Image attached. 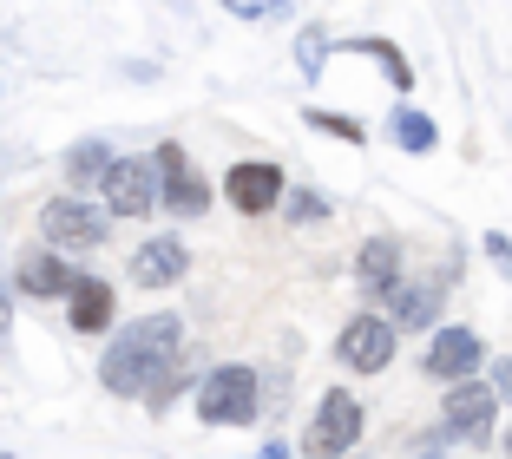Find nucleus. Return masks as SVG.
<instances>
[{
  "label": "nucleus",
  "instance_id": "f257e3e1",
  "mask_svg": "<svg viewBox=\"0 0 512 459\" xmlns=\"http://www.w3.org/2000/svg\"><path fill=\"white\" fill-rule=\"evenodd\" d=\"M178 355H184V322L178 315L171 309L138 315V322L112 328L106 355H99V381H106V394H119V400H145V387L158 381Z\"/></svg>",
  "mask_w": 512,
  "mask_h": 459
},
{
  "label": "nucleus",
  "instance_id": "f03ea898",
  "mask_svg": "<svg viewBox=\"0 0 512 459\" xmlns=\"http://www.w3.org/2000/svg\"><path fill=\"white\" fill-rule=\"evenodd\" d=\"M256 414H263V381H256V368L224 361V368H211L197 381V420H204V427H256Z\"/></svg>",
  "mask_w": 512,
  "mask_h": 459
},
{
  "label": "nucleus",
  "instance_id": "7ed1b4c3",
  "mask_svg": "<svg viewBox=\"0 0 512 459\" xmlns=\"http://www.w3.org/2000/svg\"><path fill=\"white\" fill-rule=\"evenodd\" d=\"M40 237L46 250H99V243L112 237V217L92 197H46L40 204Z\"/></svg>",
  "mask_w": 512,
  "mask_h": 459
},
{
  "label": "nucleus",
  "instance_id": "20e7f679",
  "mask_svg": "<svg viewBox=\"0 0 512 459\" xmlns=\"http://www.w3.org/2000/svg\"><path fill=\"white\" fill-rule=\"evenodd\" d=\"M355 440H362V400L335 387V394H322L316 420L302 433V459H342L355 453Z\"/></svg>",
  "mask_w": 512,
  "mask_h": 459
},
{
  "label": "nucleus",
  "instance_id": "39448f33",
  "mask_svg": "<svg viewBox=\"0 0 512 459\" xmlns=\"http://www.w3.org/2000/svg\"><path fill=\"white\" fill-rule=\"evenodd\" d=\"M151 171H158V204H165L171 217H204V210H211V184L184 158V145H158L151 151Z\"/></svg>",
  "mask_w": 512,
  "mask_h": 459
},
{
  "label": "nucleus",
  "instance_id": "423d86ee",
  "mask_svg": "<svg viewBox=\"0 0 512 459\" xmlns=\"http://www.w3.org/2000/svg\"><path fill=\"white\" fill-rule=\"evenodd\" d=\"M99 197H106V217H151L158 210V171L151 158H112L106 178H99Z\"/></svg>",
  "mask_w": 512,
  "mask_h": 459
},
{
  "label": "nucleus",
  "instance_id": "0eeeda50",
  "mask_svg": "<svg viewBox=\"0 0 512 459\" xmlns=\"http://www.w3.org/2000/svg\"><path fill=\"white\" fill-rule=\"evenodd\" d=\"M493 387H480V381H453L447 387V407H440V433L447 440H493Z\"/></svg>",
  "mask_w": 512,
  "mask_h": 459
},
{
  "label": "nucleus",
  "instance_id": "6e6552de",
  "mask_svg": "<svg viewBox=\"0 0 512 459\" xmlns=\"http://www.w3.org/2000/svg\"><path fill=\"white\" fill-rule=\"evenodd\" d=\"M14 296H33V302H66V289L79 282V269L66 263L60 250H20V269L14 276Z\"/></svg>",
  "mask_w": 512,
  "mask_h": 459
},
{
  "label": "nucleus",
  "instance_id": "1a4fd4ad",
  "mask_svg": "<svg viewBox=\"0 0 512 459\" xmlns=\"http://www.w3.org/2000/svg\"><path fill=\"white\" fill-rule=\"evenodd\" d=\"M224 197L243 210V217H263V210L283 204V171H276L270 158H243V164H230Z\"/></svg>",
  "mask_w": 512,
  "mask_h": 459
},
{
  "label": "nucleus",
  "instance_id": "9d476101",
  "mask_svg": "<svg viewBox=\"0 0 512 459\" xmlns=\"http://www.w3.org/2000/svg\"><path fill=\"white\" fill-rule=\"evenodd\" d=\"M394 341H401V335H394L381 315H355V322L342 328V341H335V355H342L355 374H381L394 361Z\"/></svg>",
  "mask_w": 512,
  "mask_h": 459
},
{
  "label": "nucleus",
  "instance_id": "9b49d317",
  "mask_svg": "<svg viewBox=\"0 0 512 459\" xmlns=\"http://www.w3.org/2000/svg\"><path fill=\"white\" fill-rule=\"evenodd\" d=\"M184 269H191L184 237H145L132 250V282L138 289H171V282H184Z\"/></svg>",
  "mask_w": 512,
  "mask_h": 459
},
{
  "label": "nucleus",
  "instance_id": "f8f14e48",
  "mask_svg": "<svg viewBox=\"0 0 512 459\" xmlns=\"http://www.w3.org/2000/svg\"><path fill=\"white\" fill-rule=\"evenodd\" d=\"M480 361H486V348H480L473 328H440V335L427 341V374H434V381H467Z\"/></svg>",
  "mask_w": 512,
  "mask_h": 459
},
{
  "label": "nucleus",
  "instance_id": "ddd939ff",
  "mask_svg": "<svg viewBox=\"0 0 512 459\" xmlns=\"http://www.w3.org/2000/svg\"><path fill=\"white\" fill-rule=\"evenodd\" d=\"M381 302H388L381 322H388L394 335H401V328H434L440 322V282H394Z\"/></svg>",
  "mask_w": 512,
  "mask_h": 459
},
{
  "label": "nucleus",
  "instance_id": "4468645a",
  "mask_svg": "<svg viewBox=\"0 0 512 459\" xmlns=\"http://www.w3.org/2000/svg\"><path fill=\"white\" fill-rule=\"evenodd\" d=\"M112 315H119V302H112V282L99 276H79L73 289H66V322L79 328V335H106Z\"/></svg>",
  "mask_w": 512,
  "mask_h": 459
},
{
  "label": "nucleus",
  "instance_id": "2eb2a0df",
  "mask_svg": "<svg viewBox=\"0 0 512 459\" xmlns=\"http://www.w3.org/2000/svg\"><path fill=\"white\" fill-rule=\"evenodd\" d=\"M355 282H362V296H388L394 282H401V243L368 237L362 250H355Z\"/></svg>",
  "mask_w": 512,
  "mask_h": 459
},
{
  "label": "nucleus",
  "instance_id": "dca6fc26",
  "mask_svg": "<svg viewBox=\"0 0 512 459\" xmlns=\"http://www.w3.org/2000/svg\"><path fill=\"white\" fill-rule=\"evenodd\" d=\"M106 164H112V145H106V138H79V145L66 151V184H73V191H99Z\"/></svg>",
  "mask_w": 512,
  "mask_h": 459
},
{
  "label": "nucleus",
  "instance_id": "f3484780",
  "mask_svg": "<svg viewBox=\"0 0 512 459\" xmlns=\"http://www.w3.org/2000/svg\"><path fill=\"white\" fill-rule=\"evenodd\" d=\"M348 53H368V60L381 66V73L394 79V92H414V66H407V53L394 40H375V33H362V40H342Z\"/></svg>",
  "mask_w": 512,
  "mask_h": 459
},
{
  "label": "nucleus",
  "instance_id": "a211bd4d",
  "mask_svg": "<svg viewBox=\"0 0 512 459\" xmlns=\"http://www.w3.org/2000/svg\"><path fill=\"white\" fill-rule=\"evenodd\" d=\"M388 132H394V145H401V151H414V158H427V151L440 145L434 119H427V112H414V105H394V119H388Z\"/></svg>",
  "mask_w": 512,
  "mask_h": 459
},
{
  "label": "nucleus",
  "instance_id": "6ab92c4d",
  "mask_svg": "<svg viewBox=\"0 0 512 459\" xmlns=\"http://www.w3.org/2000/svg\"><path fill=\"white\" fill-rule=\"evenodd\" d=\"M184 387H191V361H184V355H178V361H171V368H165V374H158V381H151V387H145V407H151V414H171V400H178V394H184Z\"/></svg>",
  "mask_w": 512,
  "mask_h": 459
},
{
  "label": "nucleus",
  "instance_id": "aec40b11",
  "mask_svg": "<svg viewBox=\"0 0 512 459\" xmlns=\"http://www.w3.org/2000/svg\"><path fill=\"white\" fill-rule=\"evenodd\" d=\"M329 27H302L296 33V66H302V79H322V60H329Z\"/></svg>",
  "mask_w": 512,
  "mask_h": 459
},
{
  "label": "nucleus",
  "instance_id": "412c9836",
  "mask_svg": "<svg viewBox=\"0 0 512 459\" xmlns=\"http://www.w3.org/2000/svg\"><path fill=\"white\" fill-rule=\"evenodd\" d=\"M309 125H316V132H329V138H342V145H362V138H368V125L348 119V112H309Z\"/></svg>",
  "mask_w": 512,
  "mask_h": 459
},
{
  "label": "nucleus",
  "instance_id": "4be33fe9",
  "mask_svg": "<svg viewBox=\"0 0 512 459\" xmlns=\"http://www.w3.org/2000/svg\"><path fill=\"white\" fill-rule=\"evenodd\" d=\"M283 210H289V223H322V217H329V197H322V191H289Z\"/></svg>",
  "mask_w": 512,
  "mask_h": 459
},
{
  "label": "nucleus",
  "instance_id": "5701e85b",
  "mask_svg": "<svg viewBox=\"0 0 512 459\" xmlns=\"http://www.w3.org/2000/svg\"><path fill=\"white\" fill-rule=\"evenodd\" d=\"M7 341H14V282L0 276V355H7Z\"/></svg>",
  "mask_w": 512,
  "mask_h": 459
},
{
  "label": "nucleus",
  "instance_id": "b1692460",
  "mask_svg": "<svg viewBox=\"0 0 512 459\" xmlns=\"http://www.w3.org/2000/svg\"><path fill=\"white\" fill-rule=\"evenodd\" d=\"M486 256H493V269L499 276H512V237H499V230H486V243H480Z\"/></svg>",
  "mask_w": 512,
  "mask_h": 459
},
{
  "label": "nucleus",
  "instance_id": "393cba45",
  "mask_svg": "<svg viewBox=\"0 0 512 459\" xmlns=\"http://www.w3.org/2000/svg\"><path fill=\"white\" fill-rule=\"evenodd\" d=\"M230 14H243V20H263V14H276V7H283V0H224Z\"/></svg>",
  "mask_w": 512,
  "mask_h": 459
},
{
  "label": "nucleus",
  "instance_id": "a878e982",
  "mask_svg": "<svg viewBox=\"0 0 512 459\" xmlns=\"http://www.w3.org/2000/svg\"><path fill=\"white\" fill-rule=\"evenodd\" d=\"M486 387H493V400H512V361H499V368H493V381H486Z\"/></svg>",
  "mask_w": 512,
  "mask_h": 459
},
{
  "label": "nucleus",
  "instance_id": "bb28decb",
  "mask_svg": "<svg viewBox=\"0 0 512 459\" xmlns=\"http://www.w3.org/2000/svg\"><path fill=\"white\" fill-rule=\"evenodd\" d=\"M256 459H289V446H263V453H256Z\"/></svg>",
  "mask_w": 512,
  "mask_h": 459
},
{
  "label": "nucleus",
  "instance_id": "cd10ccee",
  "mask_svg": "<svg viewBox=\"0 0 512 459\" xmlns=\"http://www.w3.org/2000/svg\"><path fill=\"white\" fill-rule=\"evenodd\" d=\"M407 459H447V453H407Z\"/></svg>",
  "mask_w": 512,
  "mask_h": 459
},
{
  "label": "nucleus",
  "instance_id": "c85d7f7f",
  "mask_svg": "<svg viewBox=\"0 0 512 459\" xmlns=\"http://www.w3.org/2000/svg\"><path fill=\"white\" fill-rule=\"evenodd\" d=\"M506 459H512V427H506Z\"/></svg>",
  "mask_w": 512,
  "mask_h": 459
},
{
  "label": "nucleus",
  "instance_id": "c756f323",
  "mask_svg": "<svg viewBox=\"0 0 512 459\" xmlns=\"http://www.w3.org/2000/svg\"><path fill=\"white\" fill-rule=\"evenodd\" d=\"M0 459H7V453H0Z\"/></svg>",
  "mask_w": 512,
  "mask_h": 459
}]
</instances>
